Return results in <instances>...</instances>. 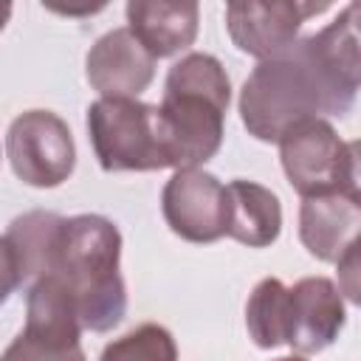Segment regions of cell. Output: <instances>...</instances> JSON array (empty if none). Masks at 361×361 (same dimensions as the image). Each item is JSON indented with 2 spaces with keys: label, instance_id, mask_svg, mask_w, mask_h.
I'll list each match as a JSON object with an SVG mask.
<instances>
[{
  "label": "cell",
  "instance_id": "cell-1",
  "mask_svg": "<svg viewBox=\"0 0 361 361\" xmlns=\"http://www.w3.org/2000/svg\"><path fill=\"white\" fill-rule=\"evenodd\" d=\"M358 73V6L347 3L333 23L251 71L240 90V118L257 141L276 144L305 118L347 116Z\"/></svg>",
  "mask_w": 361,
  "mask_h": 361
},
{
  "label": "cell",
  "instance_id": "cell-2",
  "mask_svg": "<svg viewBox=\"0 0 361 361\" xmlns=\"http://www.w3.org/2000/svg\"><path fill=\"white\" fill-rule=\"evenodd\" d=\"M118 262L121 234L113 220L102 214L62 220L45 276L59 279L71 293L82 330L107 333L121 324L127 313V285Z\"/></svg>",
  "mask_w": 361,
  "mask_h": 361
},
{
  "label": "cell",
  "instance_id": "cell-3",
  "mask_svg": "<svg viewBox=\"0 0 361 361\" xmlns=\"http://www.w3.org/2000/svg\"><path fill=\"white\" fill-rule=\"evenodd\" d=\"M228 102L231 82L217 56L192 51L169 68L158 110L169 135L172 169H197L217 155Z\"/></svg>",
  "mask_w": 361,
  "mask_h": 361
},
{
  "label": "cell",
  "instance_id": "cell-4",
  "mask_svg": "<svg viewBox=\"0 0 361 361\" xmlns=\"http://www.w3.org/2000/svg\"><path fill=\"white\" fill-rule=\"evenodd\" d=\"M87 135L104 172L172 169L169 135L158 104L96 99L87 107Z\"/></svg>",
  "mask_w": 361,
  "mask_h": 361
},
{
  "label": "cell",
  "instance_id": "cell-5",
  "mask_svg": "<svg viewBox=\"0 0 361 361\" xmlns=\"http://www.w3.org/2000/svg\"><path fill=\"white\" fill-rule=\"evenodd\" d=\"M279 161L302 197L358 195V141H344L324 118H305L279 135Z\"/></svg>",
  "mask_w": 361,
  "mask_h": 361
},
{
  "label": "cell",
  "instance_id": "cell-6",
  "mask_svg": "<svg viewBox=\"0 0 361 361\" xmlns=\"http://www.w3.org/2000/svg\"><path fill=\"white\" fill-rule=\"evenodd\" d=\"M79 336L71 293L59 279L42 276L25 288V327L0 353V361H87Z\"/></svg>",
  "mask_w": 361,
  "mask_h": 361
},
{
  "label": "cell",
  "instance_id": "cell-7",
  "mask_svg": "<svg viewBox=\"0 0 361 361\" xmlns=\"http://www.w3.org/2000/svg\"><path fill=\"white\" fill-rule=\"evenodd\" d=\"M6 155L14 175L34 189H54L65 183L76 166L73 135L51 110L20 113L8 124Z\"/></svg>",
  "mask_w": 361,
  "mask_h": 361
},
{
  "label": "cell",
  "instance_id": "cell-8",
  "mask_svg": "<svg viewBox=\"0 0 361 361\" xmlns=\"http://www.w3.org/2000/svg\"><path fill=\"white\" fill-rule=\"evenodd\" d=\"M330 3L310 0H237L226 6V28L231 42L259 62L285 54L307 17L327 11Z\"/></svg>",
  "mask_w": 361,
  "mask_h": 361
},
{
  "label": "cell",
  "instance_id": "cell-9",
  "mask_svg": "<svg viewBox=\"0 0 361 361\" xmlns=\"http://www.w3.org/2000/svg\"><path fill=\"white\" fill-rule=\"evenodd\" d=\"M161 212L172 234L189 243H214L226 237L228 195L212 172L175 169L161 192Z\"/></svg>",
  "mask_w": 361,
  "mask_h": 361
},
{
  "label": "cell",
  "instance_id": "cell-10",
  "mask_svg": "<svg viewBox=\"0 0 361 361\" xmlns=\"http://www.w3.org/2000/svg\"><path fill=\"white\" fill-rule=\"evenodd\" d=\"M347 322L344 299L333 279L305 276L288 288L285 302V344L299 355L330 347Z\"/></svg>",
  "mask_w": 361,
  "mask_h": 361
},
{
  "label": "cell",
  "instance_id": "cell-11",
  "mask_svg": "<svg viewBox=\"0 0 361 361\" xmlns=\"http://www.w3.org/2000/svg\"><path fill=\"white\" fill-rule=\"evenodd\" d=\"M155 62L127 25L96 39L85 59V76L99 99H138L155 79Z\"/></svg>",
  "mask_w": 361,
  "mask_h": 361
},
{
  "label": "cell",
  "instance_id": "cell-12",
  "mask_svg": "<svg viewBox=\"0 0 361 361\" xmlns=\"http://www.w3.org/2000/svg\"><path fill=\"white\" fill-rule=\"evenodd\" d=\"M361 228V195H322L305 197L299 209V240L310 257L322 262H338L353 245H358Z\"/></svg>",
  "mask_w": 361,
  "mask_h": 361
},
{
  "label": "cell",
  "instance_id": "cell-13",
  "mask_svg": "<svg viewBox=\"0 0 361 361\" xmlns=\"http://www.w3.org/2000/svg\"><path fill=\"white\" fill-rule=\"evenodd\" d=\"M127 28L152 59L186 51L197 37L200 6L192 0H130Z\"/></svg>",
  "mask_w": 361,
  "mask_h": 361
},
{
  "label": "cell",
  "instance_id": "cell-14",
  "mask_svg": "<svg viewBox=\"0 0 361 361\" xmlns=\"http://www.w3.org/2000/svg\"><path fill=\"white\" fill-rule=\"evenodd\" d=\"M226 195H228L226 237L248 248H265L276 243L282 231V206L268 186L237 178L226 183Z\"/></svg>",
  "mask_w": 361,
  "mask_h": 361
},
{
  "label": "cell",
  "instance_id": "cell-15",
  "mask_svg": "<svg viewBox=\"0 0 361 361\" xmlns=\"http://www.w3.org/2000/svg\"><path fill=\"white\" fill-rule=\"evenodd\" d=\"M62 220H65L62 214L42 212V209L25 212V214L11 220V226L6 231V243L11 245L17 274H20V285L28 288L31 282H37L48 274Z\"/></svg>",
  "mask_w": 361,
  "mask_h": 361
},
{
  "label": "cell",
  "instance_id": "cell-16",
  "mask_svg": "<svg viewBox=\"0 0 361 361\" xmlns=\"http://www.w3.org/2000/svg\"><path fill=\"white\" fill-rule=\"evenodd\" d=\"M285 302L288 285L276 276H265L254 285L245 302V327L257 347L274 350L285 344Z\"/></svg>",
  "mask_w": 361,
  "mask_h": 361
},
{
  "label": "cell",
  "instance_id": "cell-17",
  "mask_svg": "<svg viewBox=\"0 0 361 361\" xmlns=\"http://www.w3.org/2000/svg\"><path fill=\"white\" fill-rule=\"evenodd\" d=\"M99 361H178V347L166 327L144 322L121 338L110 341Z\"/></svg>",
  "mask_w": 361,
  "mask_h": 361
},
{
  "label": "cell",
  "instance_id": "cell-18",
  "mask_svg": "<svg viewBox=\"0 0 361 361\" xmlns=\"http://www.w3.org/2000/svg\"><path fill=\"white\" fill-rule=\"evenodd\" d=\"M338 293H347V299L353 305H358V265H361V257H358V245H353L338 262Z\"/></svg>",
  "mask_w": 361,
  "mask_h": 361
},
{
  "label": "cell",
  "instance_id": "cell-19",
  "mask_svg": "<svg viewBox=\"0 0 361 361\" xmlns=\"http://www.w3.org/2000/svg\"><path fill=\"white\" fill-rule=\"evenodd\" d=\"M20 288V274H17V262L11 254V245L6 243V237H0V307L8 302V296Z\"/></svg>",
  "mask_w": 361,
  "mask_h": 361
},
{
  "label": "cell",
  "instance_id": "cell-20",
  "mask_svg": "<svg viewBox=\"0 0 361 361\" xmlns=\"http://www.w3.org/2000/svg\"><path fill=\"white\" fill-rule=\"evenodd\" d=\"M45 8H51V11H56V14H68V17H79V14H96V11H102L104 8V3H85V6H56V3H42Z\"/></svg>",
  "mask_w": 361,
  "mask_h": 361
},
{
  "label": "cell",
  "instance_id": "cell-21",
  "mask_svg": "<svg viewBox=\"0 0 361 361\" xmlns=\"http://www.w3.org/2000/svg\"><path fill=\"white\" fill-rule=\"evenodd\" d=\"M11 3H0V31L6 28V23H8V17H11Z\"/></svg>",
  "mask_w": 361,
  "mask_h": 361
},
{
  "label": "cell",
  "instance_id": "cell-22",
  "mask_svg": "<svg viewBox=\"0 0 361 361\" xmlns=\"http://www.w3.org/2000/svg\"><path fill=\"white\" fill-rule=\"evenodd\" d=\"M276 361H305L302 355H285V358H276Z\"/></svg>",
  "mask_w": 361,
  "mask_h": 361
}]
</instances>
